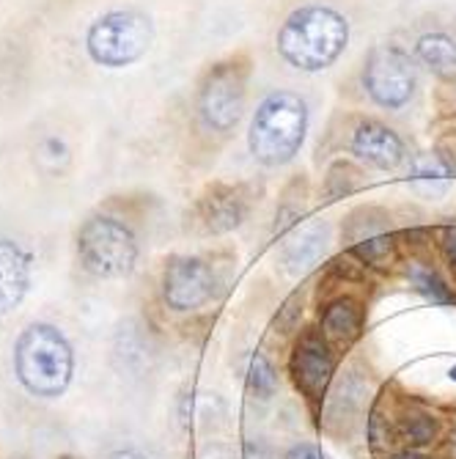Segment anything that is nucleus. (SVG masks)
<instances>
[{
  "label": "nucleus",
  "instance_id": "f257e3e1",
  "mask_svg": "<svg viewBox=\"0 0 456 459\" xmlns=\"http://www.w3.org/2000/svg\"><path fill=\"white\" fill-rule=\"evenodd\" d=\"M347 44H350L347 17L322 4H308L295 9L283 20L275 39L280 59L308 75L330 69L344 55Z\"/></svg>",
  "mask_w": 456,
  "mask_h": 459
},
{
  "label": "nucleus",
  "instance_id": "f03ea898",
  "mask_svg": "<svg viewBox=\"0 0 456 459\" xmlns=\"http://www.w3.org/2000/svg\"><path fill=\"white\" fill-rule=\"evenodd\" d=\"M308 135V105L295 91L267 94L253 113L248 149L264 168L289 165Z\"/></svg>",
  "mask_w": 456,
  "mask_h": 459
},
{
  "label": "nucleus",
  "instance_id": "7ed1b4c3",
  "mask_svg": "<svg viewBox=\"0 0 456 459\" xmlns=\"http://www.w3.org/2000/svg\"><path fill=\"white\" fill-rule=\"evenodd\" d=\"M14 368L28 393L59 399L72 383L75 352L59 328L36 322L25 328L14 344Z\"/></svg>",
  "mask_w": 456,
  "mask_h": 459
},
{
  "label": "nucleus",
  "instance_id": "20e7f679",
  "mask_svg": "<svg viewBox=\"0 0 456 459\" xmlns=\"http://www.w3.org/2000/svg\"><path fill=\"white\" fill-rule=\"evenodd\" d=\"M154 42V25L144 12L122 9L99 17L85 36L91 61L107 69H124L140 61Z\"/></svg>",
  "mask_w": 456,
  "mask_h": 459
},
{
  "label": "nucleus",
  "instance_id": "39448f33",
  "mask_svg": "<svg viewBox=\"0 0 456 459\" xmlns=\"http://www.w3.org/2000/svg\"><path fill=\"white\" fill-rule=\"evenodd\" d=\"M77 256L85 273L97 278H124L135 270L138 240L127 223L110 215H94L77 234Z\"/></svg>",
  "mask_w": 456,
  "mask_h": 459
},
{
  "label": "nucleus",
  "instance_id": "423d86ee",
  "mask_svg": "<svg viewBox=\"0 0 456 459\" xmlns=\"http://www.w3.org/2000/svg\"><path fill=\"white\" fill-rule=\"evenodd\" d=\"M248 102V67L240 59L215 64L198 89V116L212 132H232Z\"/></svg>",
  "mask_w": 456,
  "mask_h": 459
},
{
  "label": "nucleus",
  "instance_id": "0eeeda50",
  "mask_svg": "<svg viewBox=\"0 0 456 459\" xmlns=\"http://www.w3.org/2000/svg\"><path fill=\"white\" fill-rule=\"evenodd\" d=\"M363 89L374 105L402 110L418 89V72L410 52L398 44H377L363 64Z\"/></svg>",
  "mask_w": 456,
  "mask_h": 459
},
{
  "label": "nucleus",
  "instance_id": "6e6552de",
  "mask_svg": "<svg viewBox=\"0 0 456 459\" xmlns=\"http://www.w3.org/2000/svg\"><path fill=\"white\" fill-rule=\"evenodd\" d=\"M212 292L215 275L204 259H198V256H174V259H168L162 273V297L168 308L179 313L195 311L209 303Z\"/></svg>",
  "mask_w": 456,
  "mask_h": 459
},
{
  "label": "nucleus",
  "instance_id": "1a4fd4ad",
  "mask_svg": "<svg viewBox=\"0 0 456 459\" xmlns=\"http://www.w3.org/2000/svg\"><path fill=\"white\" fill-rule=\"evenodd\" d=\"M335 371V358L330 341L322 336V330H305L289 358V375L297 385V391L311 399L319 401L333 380Z\"/></svg>",
  "mask_w": 456,
  "mask_h": 459
},
{
  "label": "nucleus",
  "instance_id": "9d476101",
  "mask_svg": "<svg viewBox=\"0 0 456 459\" xmlns=\"http://www.w3.org/2000/svg\"><path fill=\"white\" fill-rule=\"evenodd\" d=\"M350 149L358 160L377 170H396L407 160V146L402 135L374 119H366L355 127Z\"/></svg>",
  "mask_w": 456,
  "mask_h": 459
},
{
  "label": "nucleus",
  "instance_id": "9b49d317",
  "mask_svg": "<svg viewBox=\"0 0 456 459\" xmlns=\"http://www.w3.org/2000/svg\"><path fill=\"white\" fill-rule=\"evenodd\" d=\"M31 286V253L0 237V317L14 311Z\"/></svg>",
  "mask_w": 456,
  "mask_h": 459
},
{
  "label": "nucleus",
  "instance_id": "f8f14e48",
  "mask_svg": "<svg viewBox=\"0 0 456 459\" xmlns=\"http://www.w3.org/2000/svg\"><path fill=\"white\" fill-rule=\"evenodd\" d=\"M204 226L212 234H225L234 232L237 226H242L248 215V198L240 187H228V185H215L198 204Z\"/></svg>",
  "mask_w": 456,
  "mask_h": 459
},
{
  "label": "nucleus",
  "instance_id": "ddd939ff",
  "mask_svg": "<svg viewBox=\"0 0 456 459\" xmlns=\"http://www.w3.org/2000/svg\"><path fill=\"white\" fill-rule=\"evenodd\" d=\"M453 177H456V165L437 149V152L418 154L410 162V177H407V182L423 198H443L451 190Z\"/></svg>",
  "mask_w": 456,
  "mask_h": 459
},
{
  "label": "nucleus",
  "instance_id": "4468645a",
  "mask_svg": "<svg viewBox=\"0 0 456 459\" xmlns=\"http://www.w3.org/2000/svg\"><path fill=\"white\" fill-rule=\"evenodd\" d=\"M363 330V308L355 297L341 295L330 300L322 311V336L330 341V347H350Z\"/></svg>",
  "mask_w": 456,
  "mask_h": 459
},
{
  "label": "nucleus",
  "instance_id": "2eb2a0df",
  "mask_svg": "<svg viewBox=\"0 0 456 459\" xmlns=\"http://www.w3.org/2000/svg\"><path fill=\"white\" fill-rule=\"evenodd\" d=\"M327 240H330V232L325 223H317V226H308L303 232L283 245L280 250V265L289 275H305L313 265L322 259V253L327 250Z\"/></svg>",
  "mask_w": 456,
  "mask_h": 459
},
{
  "label": "nucleus",
  "instance_id": "dca6fc26",
  "mask_svg": "<svg viewBox=\"0 0 456 459\" xmlns=\"http://www.w3.org/2000/svg\"><path fill=\"white\" fill-rule=\"evenodd\" d=\"M415 59L437 77L456 75V36H451L445 31H429V34L418 36Z\"/></svg>",
  "mask_w": 456,
  "mask_h": 459
},
{
  "label": "nucleus",
  "instance_id": "f3484780",
  "mask_svg": "<svg viewBox=\"0 0 456 459\" xmlns=\"http://www.w3.org/2000/svg\"><path fill=\"white\" fill-rule=\"evenodd\" d=\"M437 432H440V423H437L435 415H429V413H415V415H407V418L398 421L393 438L398 443H405L407 448H415L418 451L423 446L435 443Z\"/></svg>",
  "mask_w": 456,
  "mask_h": 459
},
{
  "label": "nucleus",
  "instance_id": "a211bd4d",
  "mask_svg": "<svg viewBox=\"0 0 456 459\" xmlns=\"http://www.w3.org/2000/svg\"><path fill=\"white\" fill-rule=\"evenodd\" d=\"M407 278H410V283L415 286V292L418 295H423L429 303H435V305H453L456 303V295L451 292V286L437 275V270H432V267H426V265H413L410 270H407Z\"/></svg>",
  "mask_w": 456,
  "mask_h": 459
},
{
  "label": "nucleus",
  "instance_id": "6ab92c4d",
  "mask_svg": "<svg viewBox=\"0 0 456 459\" xmlns=\"http://www.w3.org/2000/svg\"><path fill=\"white\" fill-rule=\"evenodd\" d=\"M352 253L358 256L363 265L385 270V267H390L396 262V240L385 232V234L368 237V240L352 245Z\"/></svg>",
  "mask_w": 456,
  "mask_h": 459
},
{
  "label": "nucleus",
  "instance_id": "aec40b11",
  "mask_svg": "<svg viewBox=\"0 0 456 459\" xmlns=\"http://www.w3.org/2000/svg\"><path fill=\"white\" fill-rule=\"evenodd\" d=\"M248 388H250L253 396H259V399H272L275 391H278L275 366L262 352H256L250 358V366H248Z\"/></svg>",
  "mask_w": 456,
  "mask_h": 459
},
{
  "label": "nucleus",
  "instance_id": "412c9836",
  "mask_svg": "<svg viewBox=\"0 0 456 459\" xmlns=\"http://www.w3.org/2000/svg\"><path fill=\"white\" fill-rule=\"evenodd\" d=\"M363 401V385L358 383V377H347L344 383H341L330 399V413L338 418V415H350L360 408Z\"/></svg>",
  "mask_w": 456,
  "mask_h": 459
},
{
  "label": "nucleus",
  "instance_id": "4be33fe9",
  "mask_svg": "<svg viewBox=\"0 0 456 459\" xmlns=\"http://www.w3.org/2000/svg\"><path fill=\"white\" fill-rule=\"evenodd\" d=\"M440 250L445 256V262L456 270V226L440 228Z\"/></svg>",
  "mask_w": 456,
  "mask_h": 459
},
{
  "label": "nucleus",
  "instance_id": "5701e85b",
  "mask_svg": "<svg viewBox=\"0 0 456 459\" xmlns=\"http://www.w3.org/2000/svg\"><path fill=\"white\" fill-rule=\"evenodd\" d=\"M242 459H278V456H275V451L264 440H245Z\"/></svg>",
  "mask_w": 456,
  "mask_h": 459
},
{
  "label": "nucleus",
  "instance_id": "b1692460",
  "mask_svg": "<svg viewBox=\"0 0 456 459\" xmlns=\"http://www.w3.org/2000/svg\"><path fill=\"white\" fill-rule=\"evenodd\" d=\"M287 459H325V456H322V451L313 446V443H300V446L289 448Z\"/></svg>",
  "mask_w": 456,
  "mask_h": 459
},
{
  "label": "nucleus",
  "instance_id": "393cba45",
  "mask_svg": "<svg viewBox=\"0 0 456 459\" xmlns=\"http://www.w3.org/2000/svg\"><path fill=\"white\" fill-rule=\"evenodd\" d=\"M107 459H146V456L138 454V451H132V448H124V451H113Z\"/></svg>",
  "mask_w": 456,
  "mask_h": 459
},
{
  "label": "nucleus",
  "instance_id": "a878e982",
  "mask_svg": "<svg viewBox=\"0 0 456 459\" xmlns=\"http://www.w3.org/2000/svg\"><path fill=\"white\" fill-rule=\"evenodd\" d=\"M388 459H432V456H423V454H418L415 448H407V451H398V454H393V456H388Z\"/></svg>",
  "mask_w": 456,
  "mask_h": 459
},
{
  "label": "nucleus",
  "instance_id": "bb28decb",
  "mask_svg": "<svg viewBox=\"0 0 456 459\" xmlns=\"http://www.w3.org/2000/svg\"><path fill=\"white\" fill-rule=\"evenodd\" d=\"M445 454H448V459H456V429L448 435V443H445Z\"/></svg>",
  "mask_w": 456,
  "mask_h": 459
},
{
  "label": "nucleus",
  "instance_id": "cd10ccee",
  "mask_svg": "<svg viewBox=\"0 0 456 459\" xmlns=\"http://www.w3.org/2000/svg\"><path fill=\"white\" fill-rule=\"evenodd\" d=\"M448 377H451V380H456V366H453V368L448 371Z\"/></svg>",
  "mask_w": 456,
  "mask_h": 459
},
{
  "label": "nucleus",
  "instance_id": "c85d7f7f",
  "mask_svg": "<svg viewBox=\"0 0 456 459\" xmlns=\"http://www.w3.org/2000/svg\"><path fill=\"white\" fill-rule=\"evenodd\" d=\"M61 459H75V456H61Z\"/></svg>",
  "mask_w": 456,
  "mask_h": 459
}]
</instances>
